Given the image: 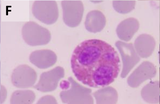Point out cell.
Returning <instances> with one entry per match:
<instances>
[{
	"mask_svg": "<svg viewBox=\"0 0 160 104\" xmlns=\"http://www.w3.org/2000/svg\"><path fill=\"white\" fill-rule=\"evenodd\" d=\"M72 71L83 84L94 88L113 82L121 68L120 58L114 48L105 41L86 40L74 49L71 60Z\"/></svg>",
	"mask_w": 160,
	"mask_h": 104,
	"instance_id": "cell-1",
	"label": "cell"
},
{
	"mask_svg": "<svg viewBox=\"0 0 160 104\" xmlns=\"http://www.w3.org/2000/svg\"><path fill=\"white\" fill-rule=\"evenodd\" d=\"M21 33L24 41L32 46L45 45L51 40V35L49 30L33 21L25 23Z\"/></svg>",
	"mask_w": 160,
	"mask_h": 104,
	"instance_id": "cell-2",
	"label": "cell"
},
{
	"mask_svg": "<svg viewBox=\"0 0 160 104\" xmlns=\"http://www.w3.org/2000/svg\"><path fill=\"white\" fill-rule=\"evenodd\" d=\"M32 11L36 18L47 25L55 23L59 17L57 3L55 0H36Z\"/></svg>",
	"mask_w": 160,
	"mask_h": 104,
	"instance_id": "cell-3",
	"label": "cell"
},
{
	"mask_svg": "<svg viewBox=\"0 0 160 104\" xmlns=\"http://www.w3.org/2000/svg\"><path fill=\"white\" fill-rule=\"evenodd\" d=\"M63 20L71 27L78 26L81 21L84 12L83 3L81 0H63L61 3Z\"/></svg>",
	"mask_w": 160,
	"mask_h": 104,
	"instance_id": "cell-4",
	"label": "cell"
},
{
	"mask_svg": "<svg viewBox=\"0 0 160 104\" xmlns=\"http://www.w3.org/2000/svg\"><path fill=\"white\" fill-rule=\"evenodd\" d=\"M37 77V73L33 68L27 65H22L14 69L11 76V81L17 87L28 88L34 85Z\"/></svg>",
	"mask_w": 160,
	"mask_h": 104,
	"instance_id": "cell-5",
	"label": "cell"
},
{
	"mask_svg": "<svg viewBox=\"0 0 160 104\" xmlns=\"http://www.w3.org/2000/svg\"><path fill=\"white\" fill-rule=\"evenodd\" d=\"M64 76L63 68L56 67L51 70L42 73L38 83L34 87L43 92L53 91L56 88L58 82Z\"/></svg>",
	"mask_w": 160,
	"mask_h": 104,
	"instance_id": "cell-6",
	"label": "cell"
},
{
	"mask_svg": "<svg viewBox=\"0 0 160 104\" xmlns=\"http://www.w3.org/2000/svg\"><path fill=\"white\" fill-rule=\"evenodd\" d=\"M57 56L49 50H37L32 52L29 57L30 62L41 69H45L53 66L56 63Z\"/></svg>",
	"mask_w": 160,
	"mask_h": 104,
	"instance_id": "cell-7",
	"label": "cell"
},
{
	"mask_svg": "<svg viewBox=\"0 0 160 104\" xmlns=\"http://www.w3.org/2000/svg\"><path fill=\"white\" fill-rule=\"evenodd\" d=\"M105 22V18L103 14L99 11L94 10L87 14L85 25L87 31L95 33L103 28Z\"/></svg>",
	"mask_w": 160,
	"mask_h": 104,
	"instance_id": "cell-8",
	"label": "cell"
},
{
	"mask_svg": "<svg viewBox=\"0 0 160 104\" xmlns=\"http://www.w3.org/2000/svg\"><path fill=\"white\" fill-rule=\"evenodd\" d=\"M35 97V94L31 90H16L12 94L10 102L12 104H32Z\"/></svg>",
	"mask_w": 160,
	"mask_h": 104,
	"instance_id": "cell-9",
	"label": "cell"
}]
</instances>
